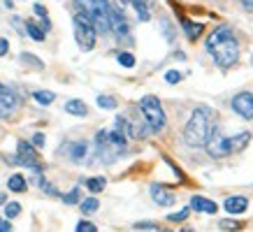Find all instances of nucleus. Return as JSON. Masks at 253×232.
<instances>
[{
	"label": "nucleus",
	"instance_id": "obj_18",
	"mask_svg": "<svg viewBox=\"0 0 253 232\" xmlns=\"http://www.w3.org/2000/svg\"><path fill=\"white\" fill-rule=\"evenodd\" d=\"M65 112L72 116H86L88 114V107L82 100H70V102H65Z\"/></svg>",
	"mask_w": 253,
	"mask_h": 232
},
{
	"label": "nucleus",
	"instance_id": "obj_3",
	"mask_svg": "<svg viewBox=\"0 0 253 232\" xmlns=\"http://www.w3.org/2000/svg\"><path fill=\"white\" fill-rule=\"evenodd\" d=\"M74 5L95 23V28L100 33L109 31V7L112 5L107 0H74Z\"/></svg>",
	"mask_w": 253,
	"mask_h": 232
},
{
	"label": "nucleus",
	"instance_id": "obj_25",
	"mask_svg": "<svg viewBox=\"0 0 253 232\" xmlns=\"http://www.w3.org/2000/svg\"><path fill=\"white\" fill-rule=\"evenodd\" d=\"M188 214H190V207H184V209L177 211V214H169L168 218L172 223H181V221H186V218H188Z\"/></svg>",
	"mask_w": 253,
	"mask_h": 232
},
{
	"label": "nucleus",
	"instance_id": "obj_30",
	"mask_svg": "<svg viewBox=\"0 0 253 232\" xmlns=\"http://www.w3.org/2000/svg\"><path fill=\"white\" fill-rule=\"evenodd\" d=\"M165 82H168V84H179L181 72H177V70H168V72H165Z\"/></svg>",
	"mask_w": 253,
	"mask_h": 232
},
{
	"label": "nucleus",
	"instance_id": "obj_17",
	"mask_svg": "<svg viewBox=\"0 0 253 232\" xmlns=\"http://www.w3.org/2000/svg\"><path fill=\"white\" fill-rule=\"evenodd\" d=\"M251 142V133H237L235 137H228V144H230V151H244L246 144Z\"/></svg>",
	"mask_w": 253,
	"mask_h": 232
},
{
	"label": "nucleus",
	"instance_id": "obj_4",
	"mask_svg": "<svg viewBox=\"0 0 253 232\" xmlns=\"http://www.w3.org/2000/svg\"><path fill=\"white\" fill-rule=\"evenodd\" d=\"M139 109H142V116H144V121H147V126L151 133H160V130L165 128L168 118H165L163 105L158 102L156 95H144V98L139 100Z\"/></svg>",
	"mask_w": 253,
	"mask_h": 232
},
{
	"label": "nucleus",
	"instance_id": "obj_38",
	"mask_svg": "<svg viewBox=\"0 0 253 232\" xmlns=\"http://www.w3.org/2000/svg\"><path fill=\"white\" fill-rule=\"evenodd\" d=\"M239 2H242L246 10H253V0H239Z\"/></svg>",
	"mask_w": 253,
	"mask_h": 232
},
{
	"label": "nucleus",
	"instance_id": "obj_2",
	"mask_svg": "<svg viewBox=\"0 0 253 232\" xmlns=\"http://www.w3.org/2000/svg\"><path fill=\"white\" fill-rule=\"evenodd\" d=\"M211 130H214V112L209 107L202 105L190 114L188 123L184 128V139H186L188 147H204Z\"/></svg>",
	"mask_w": 253,
	"mask_h": 232
},
{
	"label": "nucleus",
	"instance_id": "obj_28",
	"mask_svg": "<svg viewBox=\"0 0 253 232\" xmlns=\"http://www.w3.org/2000/svg\"><path fill=\"white\" fill-rule=\"evenodd\" d=\"M63 202L65 204H77L79 202V188H72L67 195H63Z\"/></svg>",
	"mask_w": 253,
	"mask_h": 232
},
{
	"label": "nucleus",
	"instance_id": "obj_24",
	"mask_svg": "<svg viewBox=\"0 0 253 232\" xmlns=\"http://www.w3.org/2000/svg\"><path fill=\"white\" fill-rule=\"evenodd\" d=\"M118 63L123 65V67H135V56L128 51H121L118 53Z\"/></svg>",
	"mask_w": 253,
	"mask_h": 232
},
{
	"label": "nucleus",
	"instance_id": "obj_35",
	"mask_svg": "<svg viewBox=\"0 0 253 232\" xmlns=\"http://www.w3.org/2000/svg\"><path fill=\"white\" fill-rule=\"evenodd\" d=\"M33 144H35V147H44V135L42 133H37V135L33 137Z\"/></svg>",
	"mask_w": 253,
	"mask_h": 232
},
{
	"label": "nucleus",
	"instance_id": "obj_9",
	"mask_svg": "<svg viewBox=\"0 0 253 232\" xmlns=\"http://www.w3.org/2000/svg\"><path fill=\"white\" fill-rule=\"evenodd\" d=\"M204 149H207V153H209L211 158H225L228 153H232L230 144H228V137H225V135H221L216 128L211 130V135H209V139H207Z\"/></svg>",
	"mask_w": 253,
	"mask_h": 232
},
{
	"label": "nucleus",
	"instance_id": "obj_19",
	"mask_svg": "<svg viewBox=\"0 0 253 232\" xmlns=\"http://www.w3.org/2000/svg\"><path fill=\"white\" fill-rule=\"evenodd\" d=\"M7 188L12 193H23L26 190V179H23L21 174H12L10 179H7Z\"/></svg>",
	"mask_w": 253,
	"mask_h": 232
},
{
	"label": "nucleus",
	"instance_id": "obj_16",
	"mask_svg": "<svg viewBox=\"0 0 253 232\" xmlns=\"http://www.w3.org/2000/svg\"><path fill=\"white\" fill-rule=\"evenodd\" d=\"M67 156H70V160H74V163H82V160L86 158V153H88V147H86V142H74V144H67Z\"/></svg>",
	"mask_w": 253,
	"mask_h": 232
},
{
	"label": "nucleus",
	"instance_id": "obj_14",
	"mask_svg": "<svg viewBox=\"0 0 253 232\" xmlns=\"http://www.w3.org/2000/svg\"><path fill=\"white\" fill-rule=\"evenodd\" d=\"M223 207H225V211H228V214H244V211H246V207H249V200H246V198H242V195H235V198H228Z\"/></svg>",
	"mask_w": 253,
	"mask_h": 232
},
{
	"label": "nucleus",
	"instance_id": "obj_21",
	"mask_svg": "<svg viewBox=\"0 0 253 232\" xmlns=\"http://www.w3.org/2000/svg\"><path fill=\"white\" fill-rule=\"evenodd\" d=\"M105 183L107 181L102 177H93V179H86V188L91 193H100V190H105Z\"/></svg>",
	"mask_w": 253,
	"mask_h": 232
},
{
	"label": "nucleus",
	"instance_id": "obj_10",
	"mask_svg": "<svg viewBox=\"0 0 253 232\" xmlns=\"http://www.w3.org/2000/svg\"><path fill=\"white\" fill-rule=\"evenodd\" d=\"M230 107L242 118H253V95L251 93H237L230 100Z\"/></svg>",
	"mask_w": 253,
	"mask_h": 232
},
{
	"label": "nucleus",
	"instance_id": "obj_22",
	"mask_svg": "<svg viewBox=\"0 0 253 232\" xmlns=\"http://www.w3.org/2000/svg\"><path fill=\"white\" fill-rule=\"evenodd\" d=\"M33 98H35V102H40V105H51L56 95H53L51 91H35V95H33Z\"/></svg>",
	"mask_w": 253,
	"mask_h": 232
},
{
	"label": "nucleus",
	"instance_id": "obj_32",
	"mask_svg": "<svg viewBox=\"0 0 253 232\" xmlns=\"http://www.w3.org/2000/svg\"><path fill=\"white\" fill-rule=\"evenodd\" d=\"M133 228H135V230H158L156 223H135Z\"/></svg>",
	"mask_w": 253,
	"mask_h": 232
},
{
	"label": "nucleus",
	"instance_id": "obj_34",
	"mask_svg": "<svg viewBox=\"0 0 253 232\" xmlns=\"http://www.w3.org/2000/svg\"><path fill=\"white\" fill-rule=\"evenodd\" d=\"M7 51H10V42H7L5 37H0V58H2Z\"/></svg>",
	"mask_w": 253,
	"mask_h": 232
},
{
	"label": "nucleus",
	"instance_id": "obj_12",
	"mask_svg": "<svg viewBox=\"0 0 253 232\" xmlns=\"http://www.w3.org/2000/svg\"><path fill=\"white\" fill-rule=\"evenodd\" d=\"M149 193H151V198H153V202H156L158 207H172V204H174V195H172L169 190H165L163 186H151Z\"/></svg>",
	"mask_w": 253,
	"mask_h": 232
},
{
	"label": "nucleus",
	"instance_id": "obj_23",
	"mask_svg": "<svg viewBox=\"0 0 253 232\" xmlns=\"http://www.w3.org/2000/svg\"><path fill=\"white\" fill-rule=\"evenodd\" d=\"M116 102L114 98H109V95H98V107H102V109H116Z\"/></svg>",
	"mask_w": 253,
	"mask_h": 232
},
{
	"label": "nucleus",
	"instance_id": "obj_36",
	"mask_svg": "<svg viewBox=\"0 0 253 232\" xmlns=\"http://www.w3.org/2000/svg\"><path fill=\"white\" fill-rule=\"evenodd\" d=\"M35 14H37V17H42V19H44V17H47V10H44L42 5H35Z\"/></svg>",
	"mask_w": 253,
	"mask_h": 232
},
{
	"label": "nucleus",
	"instance_id": "obj_26",
	"mask_svg": "<svg viewBox=\"0 0 253 232\" xmlns=\"http://www.w3.org/2000/svg\"><path fill=\"white\" fill-rule=\"evenodd\" d=\"M98 207H100V204H98L95 198H88V200L82 202V211H84V214H93V211H98Z\"/></svg>",
	"mask_w": 253,
	"mask_h": 232
},
{
	"label": "nucleus",
	"instance_id": "obj_15",
	"mask_svg": "<svg viewBox=\"0 0 253 232\" xmlns=\"http://www.w3.org/2000/svg\"><path fill=\"white\" fill-rule=\"evenodd\" d=\"M181 28H184V33H186V37H188L190 42H195L198 37L202 35V31H204V23H193L190 19H181Z\"/></svg>",
	"mask_w": 253,
	"mask_h": 232
},
{
	"label": "nucleus",
	"instance_id": "obj_29",
	"mask_svg": "<svg viewBox=\"0 0 253 232\" xmlns=\"http://www.w3.org/2000/svg\"><path fill=\"white\" fill-rule=\"evenodd\" d=\"M74 230L77 232H95L98 228H95L93 223H88V221H79L77 225H74Z\"/></svg>",
	"mask_w": 253,
	"mask_h": 232
},
{
	"label": "nucleus",
	"instance_id": "obj_5",
	"mask_svg": "<svg viewBox=\"0 0 253 232\" xmlns=\"http://www.w3.org/2000/svg\"><path fill=\"white\" fill-rule=\"evenodd\" d=\"M95 37H98L95 23L86 17L84 12H77V14H74V40H77V44H79L84 51H91L95 47Z\"/></svg>",
	"mask_w": 253,
	"mask_h": 232
},
{
	"label": "nucleus",
	"instance_id": "obj_27",
	"mask_svg": "<svg viewBox=\"0 0 253 232\" xmlns=\"http://www.w3.org/2000/svg\"><path fill=\"white\" fill-rule=\"evenodd\" d=\"M5 214H7V218L19 216V214H21V204H19V202H10V204L5 207Z\"/></svg>",
	"mask_w": 253,
	"mask_h": 232
},
{
	"label": "nucleus",
	"instance_id": "obj_8",
	"mask_svg": "<svg viewBox=\"0 0 253 232\" xmlns=\"http://www.w3.org/2000/svg\"><path fill=\"white\" fill-rule=\"evenodd\" d=\"M17 163L23 165V167H31L35 169L37 174H42V163H40V156H37V151L28 144V142H19V151H17Z\"/></svg>",
	"mask_w": 253,
	"mask_h": 232
},
{
	"label": "nucleus",
	"instance_id": "obj_13",
	"mask_svg": "<svg viewBox=\"0 0 253 232\" xmlns=\"http://www.w3.org/2000/svg\"><path fill=\"white\" fill-rule=\"evenodd\" d=\"M190 209L200 211V214H216L219 211V204L207 200V198H202V195H193L190 198Z\"/></svg>",
	"mask_w": 253,
	"mask_h": 232
},
{
	"label": "nucleus",
	"instance_id": "obj_1",
	"mask_svg": "<svg viewBox=\"0 0 253 232\" xmlns=\"http://www.w3.org/2000/svg\"><path fill=\"white\" fill-rule=\"evenodd\" d=\"M204 47L211 53L214 63L219 65V67H223V70L232 67V65L237 63V58H239V42H237L235 33L228 26H219L207 37V44Z\"/></svg>",
	"mask_w": 253,
	"mask_h": 232
},
{
	"label": "nucleus",
	"instance_id": "obj_33",
	"mask_svg": "<svg viewBox=\"0 0 253 232\" xmlns=\"http://www.w3.org/2000/svg\"><path fill=\"white\" fill-rule=\"evenodd\" d=\"M21 58H23V63H31V65H35V67H42V63H40V61H35V56H33V53H23Z\"/></svg>",
	"mask_w": 253,
	"mask_h": 232
},
{
	"label": "nucleus",
	"instance_id": "obj_11",
	"mask_svg": "<svg viewBox=\"0 0 253 232\" xmlns=\"http://www.w3.org/2000/svg\"><path fill=\"white\" fill-rule=\"evenodd\" d=\"M19 105V100H17V95L12 93L7 86L0 84V116H10L14 109Z\"/></svg>",
	"mask_w": 253,
	"mask_h": 232
},
{
	"label": "nucleus",
	"instance_id": "obj_39",
	"mask_svg": "<svg viewBox=\"0 0 253 232\" xmlns=\"http://www.w3.org/2000/svg\"><path fill=\"white\" fill-rule=\"evenodd\" d=\"M251 63H253V56H251Z\"/></svg>",
	"mask_w": 253,
	"mask_h": 232
},
{
	"label": "nucleus",
	"instance_id": "obj_7",
	"mask_svg": "<svg viewBox=\"0 0 253 232\" xmlns=\"http://www.w3.org/2000/svg\"><path fill=\"white\" fill-rule=\"evenodd\" d=\"M95 151H98V158L102 160V163H114L118 158V153H123V149H118L109 139L107 135V130H100L98 135H95Z\"/></svg>",
	"mask_w": 253,
	"mask_h": 232
},
{
	"label": "nucleus",
	"instance_id": "obj_37",
	"mask_svg": "<svg viewBox=\"0 0 253 232\" xmlns=\"http://www.w3.org/2000/svg\"><path fill=\"white\" fill-rule=\"evenodd\" d=\"M7 230H12L10 221H0V232H7Z\"/></svg>",
	"mask_w": 253,
	"mask_h": 232
},
{
	"label": "nucleus",
	"instance_id": "obj_31",
	"mask_svg": "<svg viewBox=\"0 0 253 232\" xmlns=\"http://www.w3.org/2000/svg\"><path fill=\"white\" fill-rule=\"evenodd\" d=\"M219 228H221V230H239V228H242V223H237V221H221V223H219Z\"/></svg>",
	"mask_w": 253,
	"mask_h": 232
},
{
	"label": "nucleus",
	"instance_id": "obj_6",
	"mask_svg": "<svg viewBox=\"0 0 253 232\" xmlns=\"http://www.w3.org/2000/svg\"><path fill=\"white\" fill-rule=\"evenodd\" d=\"M109 31L114 33L118 42H130V23H128L126 14L114 5L109 7Z\"/></svg>",
	"mask_w": 253,
	"mask_h": 232
},
{
	"label": "nucleus",
	"instance_id": "obj_20",
	"mask_svg": "<svg viewBox=\"0 0 253 232\" xmlns=\"http://www.w3.org/2000/svg\"><path fill=\"white\" fill-rule=\"evenodd\" d=\"M26 33L31 35V40H35V42H42L44 40V28H40L35 21H26Z\"/></svg>",
	"mask_w": 253,
	"mask_h": 232
}]
</instances>
